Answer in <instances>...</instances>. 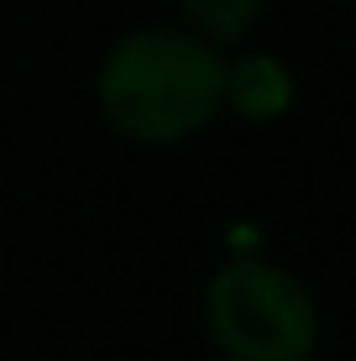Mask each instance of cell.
Segmentation results:
<instances>
[{
	"label": "cell",
	"instance_id": "cell-1",
	"mask_svg": "<svg viewBox=\"0 0 356 361\" xmlns=\"http://www.w3.org/2000/svg\"><path fill=\"white\" fill-rule=\"evenodd\" d=\"M94 94L105 121L131 142H183L226 110V58L189 27H147L105 53Z\"/></svg>",
	"mask_w": 356,
	"mask_h": 361
},
{
	"label": "cell",
	"instance_id": "cell-2",
	"mask_svg": "<svg viewBox=\"0 0 356 361\" xmlns=\"http://www.w3.org/2000/svg\"><path fill=\"white\" fill-rule=\"evenodd\" d=\"M204 325L231 361H309L320 345L309 288L262 257H236L210 278Z\"/></svg>",
	"mask_w": 356,
	"mask_h": 361
},
{
	"label": "cell",
	"instance_id": "cell-3",
	"mask_svg": "<svg viewBox=\"0 0 356 361\" xmlns=\"http://www.w3.org/2000/svg\"><path fill=\"white\" fill-rule=\"evenodd\" d=\"M226 105L241 121H278L293 105V73L273 53H247L226 63Z\"/></svg>",
	"mask_w": 356,
	"mask_h": 361
},
{
	"label": "cell",
	"instance_id": "cell-4",
	"mask_svg": "<svg viewBox=\"0 0 356 361\" xmlns=\"http://www.w3.org/2000/svg\"><path fill=\"white\" fill-rule=\"evenodd\" d=\"M173 6H178L183 27L194 37H204V42H215V47H231L257 27L267 0H173Z\"/></svg>",
	"mask_w": 356,
	"mask_h": 361
}]
</instances>
